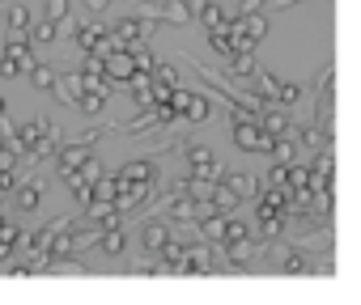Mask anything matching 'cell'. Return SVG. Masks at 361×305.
I'll use <instances>...</instances> for the list:
<instances>
[{"instance_id":"6da1fadb","label":"cell","mask_w":361,"mask_h":305,"mask_svg":"<svg viewBox=\"0 0 361 305\" xmlns=\"http://www.w3.org/2000/svg\"><path fill=\"white\" fill-rule=\"evenodd\" d=\"M234 144L242 152H268L272 136L260 127V119H251V115H234Z\"/></svg>"},{"instance_id":"7a4b0ae2","label":"cell","mask_w":361,"mask_h":305,"mask_svg":"<svg viewBox=\"0 0 361 305\" xmlns=\"http://www.w3.org/2000/svg\"><path fill=\"white\" fill-rule=\"evenodd\" d=\"M153 187H158V182H128V178L115 174V199L111 203H115L119 212H132V208H140V203L153 195Z\"/></svg>"},{"instance_id":"3957f363","label":"cell","mask_w":361,"mask_h":305,"mask_svg":"<svg viewBox=\"0 0 361 305\" xmlns=\"http://www.w3.org/2000/svg\"><path fill=\"white\" fill-rule=\"evenodd\" d=\"M132 72H136V68H132L128 47H115L111 56H102V77H107V85H111V89H115V85H124Z\"/></svg>"},{"instance_id":"277c9868","label":"cell","mask_w":361,"mask_h":305,"mask_svg":"<svg viewBox=\"0 0 361 305\" xmlns=\"http://www.w3.org/2000/svg\"><path fill=\"white\" fill-rule=\"evenodd\" d=\"M85 208H89V225H94V229H111V225H124V212L115 208L111 199H89Z\"/></svg>"},{"instance_id":"5b68a950","label":"cell","mask_w":361,"mask_h":305,"mask_svg":"<svg viewBox=\"0 0 361 305\" xmlns=\"http://www.w3.org/2000/svg\"><path fill=\"white\" fill-rule=\"evenodd\" d=\"M94 140V136H89ZM89 140H81V144H60L56 148V166H60V178H68L85 157H89Z\"/></svg>"},{"instance_id":"8992f818","label":"cell","mask_w":361,"mask_h":305,"mask_svg":"<svg viewBox=\"0 0 361 305\" xmlns=\"http://www.w3.org/2000/svg\"><path fill=\"white\" fill-rule=\"evenodd\" d=\"M102 254H111V259H119V254L128 250V233L124 225H111V229H98V242H94Z\"/></svg>"},{"instance_id":"52a82bcc","label":"cell","mask_w":361,"mask_h":305,"mask_svg":"<svg viewBox=\"0 0 361 305\" xmlns=\"http://www.w3.org/2000/svg\"><path fill=\"white\" fill-rule=\"evenodd\" d=\"M166 242H170V225H166V221H149V225L140 229V246H145L149 254H158Z\"/></svg>"},{"instance_id":"ba28073f","label":"cell","mask_w":361,"mask_h":305,"mask_svg":"<svg viewBox=\"0 0 361 305\" xmlns=\"http://www.w3.org/2000/svg\"><path fill=\"white\" fill-rule=\"evenodd\" d=\"M107 30L115 34V42H119V47L145 42V34H149V26H145V22H136V17H128V22H119V26H107Z\"/></svg>"},{"instance_id":"9c48e42d","label":"cell","mask_w":361,"mask_h":305,"mask_svg":"<svg viewBox=\"0 0 361 305\" xmlns=\"http://www.w3.org/2000/svg\"><path fill=\"white\" fill-rule=\"evenodd\" d=\"M179 119H187V123H204V119H209V97H204V93H196V89H187Z\"/></svg>"},{"instance_id":"30bf717a","label":"cell","mask_w":361,"mask_h":305,"mask_svg":"<svg viewBox=\"0 0 361 305\" xmlns=\"http://www.w3.org/2000/svg\"><path fill=\"white\" fill-rule=\"evenodd\" d=\"M81 89H85L81 68H77V72H68V77H60V72H56V85H51V93H60V102H77V97H81Z\"/></svg>"},{"instance_id":"8fae6325","label":"cell","mask_w":361,"mask_h":305,"mask_svg":"<svg viewBox=\"0 0 361 305\" xmlns=\"http://www.w3.org/2000/svg\"><path fill=\"white\" fill-rule=\"evenodd\" d=\"M221 187L238 199H255V191H260V182H255L251 174H221Z\"/></svg>"},{"instance_id":"7c38bea8","label":"cell","mask_w":361,"mask_h":305,"mask_svg":"<svg viewBox=\"0 0 361 305\" xmlns=\"http://www.w3.org/2000/svg\"><path fill=\"white\" fill-rule=\"evenodd\" d=\"M268 152H272V162H281V166H289V162L297 157V140H293V132H289V136H272V144H268Z\"/></svg>"},{"instance_id":"4fadbf2b","label":"cell","mask_w":361,"mask_h":305,"mask_svg":"<svg viewBox=\"0 0 361 305\" xmlns=\"http://www.w3.org/2000/svg\"><path fill=\"white\" fill-rule=\"evenodd\" d=\"M13 195H17V208H22V212H34L38 203H43V187H38V182H17Z\"/></svg>"},{"instance_id":"5bb4252c","label":"cell","mask_w":361,"mask_h":305,"mask_svg":"<svg viewBox=\"0 0 361 305\" xmlns=\"http://www.w3.org/2000/svg\"><path fill=\"white\" fill-rule=\"evenodd\" d=\"M119 178L128 182H158V170H153V162H128L124 170H115Z\"/></svg>"},{"instance_id":"9a60e30c","label":"cell","mask_w":361,"mask_h":305,"mask_svg":"<svg viewBox=\"0 0 361 305\" xmlns=\"http://www.w3.org/2000/svg\"><path fill=\"white\" fill-rule=\"evenodd\" d=\"M255 119H260V127H264L268 136H289V132H293V123H289L281 111H260Z\"/></svg>"},{"instance_id":"2e32d148","label":"cell","mask_w":361,"mask_h":305,"mask_svg":"<svg viewBox=\"0 0 361 305\" xmlns=\"http://www.w3.org/2000/svg\"><path fill=\"white\" fill-rule=\"evenodd\" d=\"M246 81H251V89H255L260 102H272V93H277V77L272 72H251Z\"/></svg>"},{"instance_id":"e0dca14e","label":"cell","mask_w":361,"mask_h":305,"mask_svg":"<svg viewBox=\"0 0 361 305\" xmlns=\"http://www.w3.org/2000/svg\"><path fill=\"white\" fill-rule=\"evenodd\" d=\"M226 64H230L234 77H251L255 72V51H234V56H226Z\"/></svg>"},{"instance_id":"ac0fdd59","label":"cell","mask_w":361,"mask_h":305,"mask_svg":"<svg viewBox=\"0 0 361 305\" xmlns=\"http://www.w3.org/2000/svg\"><path fill=\"white\" fill-rule=\"evenodd\" d=\"M277 107H297L302 102V85H289V81H277V93H272Z\"/></svg>"},{"instance_id":"d6986e66","label":"cell","mask_w":361,"mask_h":305,"mask_svg":"<svg viewBox=\"0 0 361 305\" xmlns=\"http://www.w3.org/2000/svg\"><path fill=\"white\" fill-rule=\"evenodd\" d=\"M26 77H30L34 89H51V85H56V68H51V64H38V60H34V68H30Z\"/></svg>"},{"instance_id":"ffe728a7","label":"cell","mask_w":361,"mask_h":305,"mask_svg":"<svg viewBox=\"0 0 361 305\" xmlns=\"http://www.w3.org/2000/svg\"><path fill=\"white\" fill-rule=\"evenodd\" d=\"M5 22H9V34H26V30H30V9H26V5H13V9L5 13Z\"/></svg>"},{"instance_id":"44dd1931","label":"cell","mask_w":361,"mask_h":305,"mask_svg":"<svg viewBox=\"0 0 361 305\" xmlns=\"http://www.w3.org/2000/svg\"><path fill=\"white\" fill-rule=\"evenodd\" d=\"M196 17L209 26V30H213V26H226V13H221V5H213V0H204V5L196 9Z\"/></svg>"},{"instance_id":"7402d4cb","label":"cell","mask_w":361,"mask_h":305,"mask_svg":"<svg viewBox=\"0 0 361 305\" xmlns=\"http://www.w3.org/2000/svg\"><path fill=\"white\" fill-rule=\"evenodd\" d=\"M277 267L281 272H306V259L297 250H277Z\"/></svg>"},{"instance_id":"603a6c76","label":"cell","mask_w":361,"mask_h":305,"mask_svg":"<svg viewBox=\"0 0 361 305\" xmlns=\"http://www.w3.org/2000/svg\"><path fill=\"white\" fill-rule=\"evenodd\" d=\"M221 166H217V157L213 162H204V166H191V178H200V182H221Z\"/></svg>"},{"instance_id":"cb8c5ba5","label":"cell","mask_w":361,"mask_h":305,"mask_svg":"<svg viewBox=\"0 0 361 305\" xmlns=\"http://www.w3.org/2000/svg\"><path fill=\"white\" fill-rule=\"evenodd\" d=\"M26 38H30V42H51V38H56V22H38V26H30Z\"/></svg>"},{"instance_id":"d4e9b609","label":"cell","mask_w":361,"mask_h":305,"mask_svg":"<svg viewBox=\"0 0 361 305\" xmlns=\"http://www.w3.org/2000/svg\"><path fill=\"white\" fill-rule=\"evenodd\" d=\"M285 182H289V166L272 162V170H268V182H264V187H277V191H285Z\"/></svg>"},{"instance_id":"484cf974","label":"cell","mask_w":361,"mask_h":305,"mask_svg":"<svg viewBox=\"0 0 361 305\" xmlns=\"http://www.w3.org/2000/svg\"><path fill=\"white\" fill-rule=\"evenodd\" d=\"M43 9H47V22H56V26H60V22L68 17V0H47Z\"/></svg>"},{"instance_id":"4316f807","label":"cell","mask_w":361,"mask_h":305,"mask_svg":"<svg viewBox=\"0 0 361 305\" xmlns=\"http://www.w3.org/2000/svg\"><path fill=\"white\" fill-rule=\"evenodd\" d=\"M204 162H213V148H204V144H187V166H204Z\"/></svg>"},{"instance_id":"83f0119b","label":"cell","mask_w":361,"mask_h":305,"mask_svg":"<svg viewBox=\"0 0 361 305\" xmlns=\"http://www.w3.org/2000/svg\"><path fill=\"white\" fill-rule=\"evenodd\" d=\"M17 187V166H0V195H13Z\"/></svg>"},{"instance_id":"f1b7e54d","label":"cell","mask_w":361,"mask_h":305,"mask_svg":"<svg viewBox=\"0 0 361 305\" xmlns=\"http://www.w3.org/2000/svg\"><path fill=\"white\" fill-rule=\"evenodd\" d=\"M302 144L306 148H323V132L319 127H302Z\"/></svg>"},{"instance_id":"f546056e","label":"cell","mask_w":361,"mask_h":305,"mask_svg":"<svg viewBox=\"0 0 361 305\" xmlns=\"http://www.w3.org/2000/svg\"><path fill=\"white\" fill-rule=\"evenodd\" d=\"M332 81H336V72H332V68H323V72H319V93H327V97H332Z\"/></svg>"},{"instance_id":"4dcf8cb0","label":"cell","mask_w":361,"mask_h":305,"mask_svg":"<svg viewBox=\"0 0 361 305\" xmlns=\"http://www.w3.org/2000/svg\"><path fill=\"white\" fill-rule=\"evenodd\" d=\"M260 5H264V0H242V5H238V17H242V13H255Z\"/></svg>"},{"instance_id":"1f68e13d","label":"cell","mask_w":361,"mask_h":305,"mask_svg":"<svg viewBox=\"0 0 361 305\" xmlns=\"http://www.w3.org/2000/svg\"><path fill=\"white\" fill-rule=\"evenodd\" d=\"M85 5H89V9L98 13V9H107V0H85Z\"/></svg>"},{"instance_id":"d6a6232c","label":"cell","mask_w":361,"mask_h":305,"mask_svg":"<svg viewBox=\"0 0 361 305\" xmlns=\"http://www.w3.org/2000/svg\"><path fill=\"white\" fill-rule=\"evenodd\" d=\"M0 115H5V97H0Z\"/></svg>"}]
</instances>
